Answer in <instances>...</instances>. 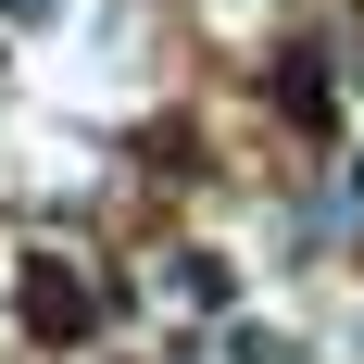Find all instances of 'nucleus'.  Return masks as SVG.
<instances>
[{
  "instance_id": "1",
  "label": "nucleus",
  "mask_w": 364,
  "mask_h": 364,
  "mask_svg": "<svg viewBox=\"0 0 364 364\" xmlns=\"http://www.w3.org/2000/svg\"><path fill=\"white\" fill-rule=\"evenodd\" d=\"M239 364H314L301 339H277V327H239Z\"/></svg>"
},
{
  "instance_id": "2",
  "label": "nucleus",
  "mask_w": 364,
  "mask_h": 364,
  "mask_svg": "<svg viewBox=\"0 0 364 364\" xmlns=\"http://www.w3.org/2000/svg\"><path fill=\"white\" fill-rule=\"evenodd\" d=\"M13 13H50V0H13Z\"/></svg>"
}]
</instances>
